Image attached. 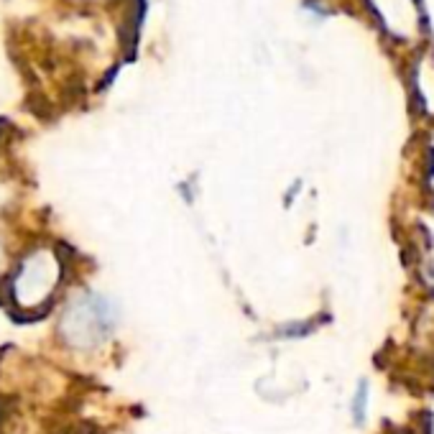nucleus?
Returning <instances> with one entry per match:
<instances>
[{"label": "nucleus", "mask_w": 434, "mask_h": 434, "mask_svg": "<svg viewBox=\"0 0 434 434\" xmlns=\"http://www.w3.org/2000/svg\"><path fill=\"white\" fill-rule=\"evenodd\" d=\"M112 324H115V312L110 309L107 299H103L98 294H90V296H82L77 307H72L64 329H67V337L74 340L82 332V327H87L79 345H90L103 340L112 329Z\"/></svg>", "instance_id": "1"}, {"label": "nucleus", "mask_w": 434, "mask_h": 434, "mask_svg": "<svg viewBox=\"0 0 434 434\" xmlns=\"http://www.w3.org/2000/svg\"><path fill=\"white\" fill-rule=\"evenodd\" d=\"M427 176H434V148L427 151Z\"/></svg>", "instance_id": "2"}]
</instances>
